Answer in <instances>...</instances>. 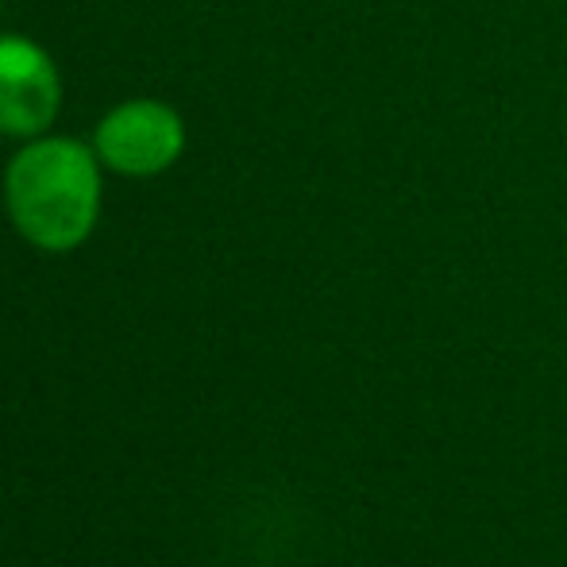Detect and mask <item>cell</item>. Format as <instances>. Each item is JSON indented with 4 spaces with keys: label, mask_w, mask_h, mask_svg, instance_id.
Returning <instances> with one entry per match:
<instances>
[{
    "label": "cell",
    "mask_w": 567,
    "mask_h": 567,
    "mask_svg": "<svg viewBox=\"0 0 567 567\" xmlns=\"http://www.w3.org/2000/svg\"><path fill=\"white\" fill-rule=\"evenodd\" d=\"M101 166L124 178H155L171 171L186 151V120L166 101L135 97L101 116L93 132Z\"/></svg>",
    "instance_id": "obj_2"
},
{
    "label": "cell",
    "mask_w": 567,
    "mask_h": 567,
    "mask_svg": "<svg viewBox=\"0 0 567 567\" xmlns=\"http://www.w3.org/2000/svg\"><path fill=\"white\" fill-rule=\"evenodd\" d=\"M4 205L12 228L39 251L82 247L101 217L97 151L66 135L28 140L4 171Z\"/></svg>",
    "instance_id": "obj_1"
},
{
    "label": "cell",
    "mask_w": 567,
    "mask_h": 567,
    "mask_svg": "<svg viewBox=\"0 0 567 567\" xmlns=\"http://www.w3.org/2000/svg\"><path fill=\"white\" fill-rule=\"evenodd\" d=\"M62 109L54 59L23 35H0V135L39 140Z\"/></svg>",
    "instance_id": "obj_3"
}]
</instances>
